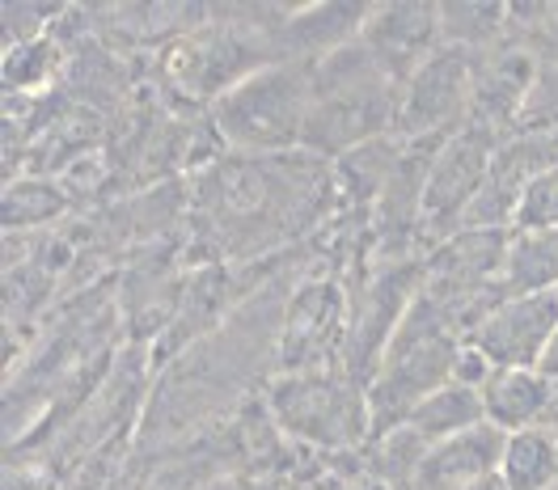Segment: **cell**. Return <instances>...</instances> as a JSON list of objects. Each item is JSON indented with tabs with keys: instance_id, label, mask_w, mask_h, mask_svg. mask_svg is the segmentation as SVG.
Returning <instances> with one entry per match:
<instances>
[{
	"instance_id": "obj_1",
	"label": "cell",
	"mask_w": 558,
	"mask_h": 490,
	"mask_svg": "<svg viewBox=\"0 0 558 490\" xmlns=\"http://www.w3.org/2000/svg\"><path fill=\"white\" fill-rule=\"evenodd\" d=\"M339 216L335 166L296 152H220L186 177V267L271 262L314 245Z\"/></svg>"
},
{
	"instance_id": "obj_2",
	"label": "cell",
	"mask_w": 558,
	"mask_h": 490,
	"mask_svg": "<svg viewBox=\"0 0 558 490\" xmlns=\"http://www.w3.org/2000/svg\"><path fill=\"white\" fill-rule=\"evenodd\" d=\"M402 85L355 38L351 47L314 64V110L305 127V152L339 161L351 148L398 136Z\"/></svg>"
},
{
	"instance_id": "obj_3",
	"label": "cell",
	"mask_w": 558,
	"mask_h": 490,
	"mask_svg": "<svg viewBox=\"0 0 558 490\" xmlns=\"http://www.w3.org/2000/svg\"><path fill=\"white\" fill-rule=\"evenodd\" d=\"M461 343H465V330L457 326V317L436 296L418 292L368 381L373 440L402 427L423 397H432L436 389L453 381Z\"/></svg>"
},
{
	"instance_id": "obj_4",
	"label": "cell",
	"mask_w": 558,
	"mask_h": 490,
	"mask_svg": "<svg viewBox=\"0 0 558 490\" xmlns=\"http://www.w3.org/2000/svg\"><path fill=\"white\" fill-rule=\"evenodd\" d=\"M263 402L279 431L317 456H355L373 444L368 385L355 381L343 364L279 372L263 389Z\"/></svg>"
},
{
	"instance_id": "obj_5",
	"label": "cell",
	"mask_w": 558,
	"mask_h": 490,
	"mask_svg": "<svg viewBox=\"0 0 558 490\" xmlns=\"http://www.w3.org/2000/svg\"><path fill=\"white\" fill-rule=\"evenodd\" d=\"M314 110V64H267L220 102L208 106L211 127L229 152H296L305 148V127Z\"/></svg>"
},
{
	"instance_id": "obj_6",
	"label": "cell",
	"mask_w": 558,
	"mask_h": 490,
	"mask_svg": "<svg viewBox=\"0 0 558 490\" xmlns=\"http://www.w3.org/2000/svg\"><path fill=\"white\" fill-rule=\"evenodd\" d=\"M427 283V254L415 258H389V262H368L351 287V314H348V339H343V368L355 381H373L381 364L389 339L398 334L402 317L411 314L415 296Z\"/></svg>"
},
{
	"instance_id": "obj_7",
	"label": "cell",
	"mask_w": 558,
	"mask_h": 490,
	"mask_svg": "<svg viewBox=\"0 0 558 490\" xmlns=\"http://www.w3.org/2000/svg\"><path fill=\"white\" fill-rule=\"evenodd\" d=\"M351 287L330 267H305V275L292 283L283 326H279V372H310V368H335L343 359L348 339Z\"/></svg>"
},
{
	"instance_id": "obj_8",
	"label": "cell",
	"mask_w": 558,
	"mask_h": 490,
	"mask_svg": "<svg viewBox=\"0 0 558 490\" xmlns=\"http://www.w3.org/2000/svg\"><path fill=\"white\" fill-rule=\"evenodd\" d=\"M474 106V51L440 47L423 69L402 85L398 136L411 144H445L470 127Z\"/></svg>"
},
{
	"instance_id": "obj_9",
	"label": "cell",
	"mask_w": 558,
	"mask_h": 490,
	"mask_svg": "<svg viewBox=\"0 0 558 490\" xmlns=\"http://www.w3.org/2000/svg\"><path fill=\"white\" fill-rule=\"evenodd\" d=\"M495 136L465 127L453 140H445L432 157L427 170V191H423V233H427V249L445 237H453L465 224V216L474 208V199L483 195L490 174V161L499 152Z\"/></svg>"
},
{
	"instance_id": "obj_10",
	"label": "cell",
	"mask_w": 558,
	"mask_h": 490,
	"mask_svg": "<svg viewBox=\"0 0 558 490\" xmlns=\"http://www.w3.org/2000/svg\"><path fill=\"white\" fill-rule=\"evenodd\" d=\"M558 334V292H524L490 305L465 343L487 355L495 368H542Z\"/></svg>"
},
{
	"instance_id": "obj_11",
	"label": "cell",
	"mask_w": 558,
	"mask_h": 490,
	"mask_svg": "<svg viewBox=\"0 0 558 490\" xmlns=\"http://www.w3.org/2000/svg\"><path fill=\"white\" fill-rule=\"evenodd\" d=\"M360 42L377 56V64H381L398 85H407V81L445 47L440 4H418V0L373 4Z\"/></svg>"
},
{
	"instance_id": "obj_12",
	"label": "cell",
	"mask_w": 558,
	"mask_h": 490,
	"mask_svg": "<svg viewBox=\"0 0 558 490\" xmlns=\"http://www.w3.org/2000/svg\"><path fill=\"white\" fill-rule=\"evenodd\" d=\"M373 4L364 0H322V4H292L279 26V56L292 64H317L335 51L351 47L364 35Z\"/></svg>"
},
{
	"instance_id": "obj_13",
	"label": "cell",
	"mask_w": 558,
	"mask_h": 490,
	"mask_svg": "<svg viewBox=\"0 0 558 490\" xmlns=\"http://www.w3.org/2000/svg\"><path fill=\"white\" fill-rule=\"evenodd\" d=\"M499 456H504V431L483 422L474 431L432 444L407 490H474L499 474Z\"/></svg>"
},
{
	"instance_id": "obj_14",
	"label": "cell",
	"mask_w": 558,
	"mask_h": 490,
	"mask_svg": "<svg viewBox=\"0 0 558 490\" xmlns=\"http://www.w3.org/2000/svg\"><path fill=\"white\" fill-rule=\"evenodd\" d=\"M558 402V389L542 368H495L490 381L483 385V411L487 422L499 427L504 436L546 427L550 411Z\"/></svg>"
},
{
	"instance_id": "obj_15",
	"label": "cell",
	"mask_w": 558,
	"mask_h": 490,
	"mask_svg": "<svg viewBox=\"0 0 558 490\" xmlns=\"http://www.w3.org/2000/svg\"><path fill=\"white\" fill-rule=\"evenodd\" d=\"M72 211V191L60 177L17 174L4 186V237L47 233Z\"/></svg>"
},
{
	"instance_id": "obj_16",
	"label": "cell",
	"mask_w": 558,
	"mask_h": 490,
	"mask_svg": "<svg viewBox=\"0 0 558 490\" xmlns=\"http://www.w3.org/2000/svg\"><path fill=\"white\" fill-rule=\"evenodd\" d=\"M499 482L508 490H558V436L550 427H529L504 436Z\"/></svg>"
},
{
	"instance_id": "obj_17",
	"label": "cell",
	"mask_w": 558,
	"mask_h": 490,
	"mask_svg": "<svg viewBox=\"0 0 558 490\" xmlns=\"http://www.w3.org/2000/svg\"><path fill=\"white\" fill-rule=\"evenodd\" d=\"M487 422V411H483V389L457 385L449 381L445 389H436L432 397H423L407 427L418 431L427 444H440V440H453L461 431H474Z\"/></svg>"
},
{
	"instance_id": "obj_18",
	"label": "cell",
	"mask_w": 558,
	"mask_h": 490,
	"mask_svg": "<svg viewBox=\"0 0 558 490\" xmlns=\"http://www.w3.org/2000/svg\"><path fill=\"white\" fill-rule=\"evenodd\" d=\"M69 51L56 35L35 38V42H22V47H9L4 51V89L13 102H38L56 81L60 72H69Z\"/></svg>"
},
{
	"instance_id": "obj_19",
	"label": "cell",
	"mask_w": 558,
	"mask_h": 490,
	"mask_svg": "<svg viewBox=\"0 0 558 490\" xmlns=\"http://www.w3.org/2000/svg\"><path fill=\"white\" fill-rule=\"evenodd\" d=\"M504 292H558V233H512Z\"/></svg>"
},
{
	"instance_id": "obj_20",
	"label": "cell",
	"mask_w": 558,
	"mask_h": 490,
	"mask_svg": "<svg viewBox=\"0 0 558 490\" xmlns=\"http://www.w3.org/2000/svg\"><path fill=\"white\" fill-rule=\"evenodd\" d=\"M508 13L512 4H440V30L449 47L483 56L508 42Z\"/></svg>"
},
{
	"instance_id": "obj_21",
	"label": "cell",
	"mask_w": 558,
	"mask_h": 490,
	"mask_svg": "<svg viewBox=\"0 0 558 490\" xmlns=\"http://www.w3.org/2000/svg\"><path fill=\"white\" fill-rule=\"evenodd\" d=\"M512 233H558V170H542L524 182Z\"/></svg>"
},
{
	"instance_id": "obj_22",
	"label": "cell",
	"mask_w": 558,
	"mask_h": 490,
	"mask_svg": "<svg viewBox=\"0 0 558 490\" xmlns=\"http://www.w3.org/2000/svg\"><path fill=\"white\" fill-rule=\"evenodd\" d=\"M60 13L64 9H51V4H4V51L47 38L56 30Z\"/></svg>"
},
{
	"instance_id": "obj_23",
	"label": "cell",
	"mask_w": 558,
	"mask_h": 490,
	"mask_svg": "<svg viewBox=\"0 0 558 490\" xmlns=\"http://www.w3.org/2000/svg\"><path fill=\"white\" fill-rule=\"evenodd\" d=\"M521 127H558V64H542L533 94L524 102Z\"/></svg>"
},
{
	"instance_id": "obj_24",
	"label": "cell",
	"mask_w": 558,
	"mask_h": 490,
	"mask_svg": "<svg viewBox=\"0 0 558 490\" xmlns=\"http://www.w3.org/2000/svg\"><path fill=\"white\" fill-rule=\"evenodd\" d=\"M199 490H283L271 478H250V474H216Z\"/></svg>"
},
{
	"instance_id": "obj_25",
	"label": "cell",
	"mask_w": 558,
	"mask_h": 490,
	"mask_svg": "<svg viewBox=\"0 0 558 490\" xmlns=\"http://www.w3.org/2000/svg\"><path fill=\"white\" fill-rule=\"evenodd\" d=\"M542 372H546L550 385L558 389V334H555V343H550V351H546V359H542Z\"/></svg>"
},
{
	"instance_id": "obj_26",
	"label": "cell",
	"mask_w": 558,
	"mask_h": 490,
	"mask_svg": "<svg viewBox=\"0 0 558 490\" xmlns=\"http://www.w3.org/2000/svg\"><path fill=\"white\" fill-rule=\"evenodd\" d=\"M474 490H508V487H504V482H499V474H495V478H487V482H478Z\"/></svg>"
},
{
	"instance_id": "obj_27",
	"label": "cell",
	"mask_w": 558,
	"mask_h": 490,
	"mask_svg": "<svg viewBox=\"0 0 558 490\" xmlns=\"http://www.w3.org/2000/svg\"><path fill=\"white\" fill-rule=\"evenodd\" d=\"M546 427H550V431L558 436V402H555V411H550V419H546Z\"/></svg>"
}]
</instances>
